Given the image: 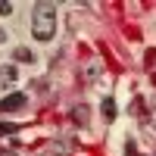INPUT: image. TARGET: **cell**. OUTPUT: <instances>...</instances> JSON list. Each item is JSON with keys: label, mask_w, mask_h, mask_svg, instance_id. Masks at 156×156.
Listing matches in <instances>:
<instances>
[{"label": "cell", "mask_w": 156, "mask_h": 156, "mask_svg": "<svg viewBox=\"0 0 156 156\" xmlns=\"http://www.w3.org/2000/svg\"><path fill=\"white\" fill-rule=\"evenodd\" d=\"M31 34L37 41H50L56 34V6L53 3H34V9H31Z\"/></svg>", "instance_id": "cell-1"}, {"label": "cell", "mask_w": 156, "mask_h": 156, "mask_svg": "<svg viewBox=\"0 0 156 156\" xmlns=\"http://www.w3.org/2000/svg\"><path fill=\"white\" fill-rule=\"evenodd\" d=\"M19 131V125H12V122H0V137L3 134H16Z\"/></svg>", "instance_id": "cell-6"}, {"label": "cell", "mask_w": 156, "mask_h": 156, "mask_svg": "<svg viewBox=\"0 0 156 156\" xmlns=\"http://www.w3.org/2000/svg\"><path fill=\"white\" fill-rule=\"evenodd\" d=\"M75 122H87V106H75Z\"/></svg>", "instance_id": "cell-7"}, {"label": "cell", "mask_w": 156, "mask_h": 156, "mask_svg": "<svg viewBox=\"0 0 156 156\" xmlns=\"http://www.w3.org/2000/svg\"><path fill=\"white\" fill-rule=\"evenodd\" d=\"M103 119L106 122L115 119V100H103Z\"/></svg>", "instance_id": "cell-5"}, {"label": "cell", "mask_w": 156, "mask_h": 156, "mask_svg": "<svg viewBox=\"0 0 156 156\" xmlns=\"http://www.w3.org/2000/svg\"><path fill=\"white\" fill-rule=\"evenodd\" d=\"M25 103H28L25 94H6L3 100H0V112H16V109L25 106Z\"/></svg>", "instance_id": "cell-2"}, {"label": "cell", "mask_w": 156, "mask_h": 156, "mask_svg": "<svg viewBox=\"0 0 156 156\" xmlns=\"http://www.w3.org/2000/svg\"><path fill=\"white\" fill-rule=\"evenodd\" d=\"M16 78H19V72H16L12 62H3V66H0V87H9Z\"/></svg>", "instance_id": "cell-3"}, {"label": "cell", "mask_w": 156, "mask_h": 156, "mask_svg": "<svg viewBox=\"0 0 156 156\" xmlns=\"http://www.w3.org/2000/svg\"><path fill=\"white\" fill-rule=\"evenodd\" d=\"M3 41H6V31H3V28H0V44H3Z\"/></svg>", "instance_id": "cell-9"}, {"label": "cell", "mask_w": 156, "mask_h": 156, "mask_svg": "<svg viewBox=\"0 0 156 156\" xmlns=\"http://www.w3.org/2000/svg\"><path fill=\"white\" fill-rule=\"evenodd\" d=\"M12 56H16L19 62H34V53H31L28 47H16V53H12Z\"/></svg>", "instance_id": "cell-4"}, {"label": "cell", "mask_w": 156, "mask_h": 156, "mask_svg": "<svg viewBox=\"0 0 156 156\" xmlns=\"http://www.w3.org/2000/svg\"><path fill=\"white\" fill-rule=\"evenodd\" d=\"M9 12H12V3L9 0H0V16H9Z\"/></svg>", "instance_id": "cell-8"}]
</instances>
